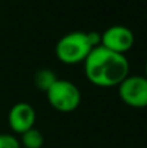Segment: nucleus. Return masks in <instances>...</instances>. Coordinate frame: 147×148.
Masks as SVG:
<instances>
[{
  "mask_svg": "<svg viewBox=\"0 0 147 148\" xmlns=\"http://www.w3.org/2000/svg\"><path fill=\"white\" fill-rule=\"evenodd\" d=\"M89 81L98 86H116L129 75V61L125 53L112 51L98 44L83 60Z\"/></svg>",
  "mask_w": 147,
  "mask_h": 148,
  "instance_id": "f257e3e1",
  "label": "nucleus"
},
{
  "mask_svg": "<svg viewBox=\"0 0 147 148\" xmlns=\"http://www.w3.org/2000/svg\"><path fill=\"white\" fill-rule=\"evenodd\" d=\"M93 47L87 31L74 30L64 34L57 40L55 52L63 62L74 64L83 61Z\"/></svg>",
  "mask_w": 147,
  "mask_h": 148,
  "instance_id": "f03ea898",
  "label": "nucleus"
},
{
  "mask_svg": "<svg viewBox=\"0 0 147 148\" xmlns=\"http://www.w3.org/2000/svg\"><path fill=\"white\" fill-rule=\"evenodd\" d=\"M49 104L57 110L70 112L76 109L81 101V91L72 81L57 78L46 91Z\"/></svg>",
  "mask_w": 147,
  "mask_h": 148,
  "instance_id": "7ed1b4c3",
  "label": "nucleus"
},
{
  "mask_svg": "<svg viewBox=\"0 0 147 148\" xmlns=\"http://www.w3.org/2000/svg\"><path fill=\"white\" fill-rule=\"evenodd\" d=\"M119 95L122 101L135 108L147 107V77L128 75L119 83Z\"/></svg>",
  "mask_w": 147,
  "mask_h": 148,
  "instance_id": "20e7f679",
  "label": "nucleus"
},
{
  "mask_svg": "<svg viewBox=\"0 0 147 148\" xmlns=\"http://www.w3.org/2000/svg\"><path fill=\"white\" fill-rule=\"evenodd\" d=\"M134 43V33L125 25H112L100 34V44L112 51L125 53Z\"/></svg>",
  "mask_w": 147,
  "mask_h": 148,
  "instance_id": "39448f33",
  "label": "nucleus"
},
{
  "mask_svg": "<svg viewBox=\"0 0 147 148\" xmlns=\"http://www.w3.org/2000/svg\"><path fill=\"white\" fill-rule=\"evenodd\" d=\"M35 117V109L30 103L17 101L8 112V123L13 131L22 134L29 129L34 127Z\"/></svg>",
  "mask_w": 147,
  "mask_h": 148,
  "instance_id": "423d86ee",
  "label": "nucleus"
},
{
  "mask_svg": "<svg viewBox=\"0 0 147 148\" xmlns=\"http://www.w3.org/2000/svg\"><path fill=\"white\" fill-rule=\"evenodd\" d=\"M33 78H34V83H35V86L38 88L47 91L48 87L57 79V75L49 68H41V69H38L34 73Z\"/></svg>",
  "mask_w": 147,
  "mask_h": 148,
  "instance_id": "0eeeda50",
  "label": "nucleus"
},
{
  "mask_svg": "<svg viewBox=\"0 0 147 148\" xmlns=\"http://www.w3.org/2000/svg\"><path fill=\"white\" fill-rule=\"evenodd\" d=\"M21 135H22L21 136V143L23 144L25 148H41L43 146V134L38 129L31 127L26 130L25 133H22Z\"/></svg>",
  "mask_w": 147,
  "mask_h": 148,
  "instance_id": "6e6552de",
  "label": "nucleus"
},
{
  "mask_svg": "<svg viewBox=\"0 0 147 148\" xmlns=\"http://www.w3.org/2000/svg\"><path fill=\"white\" fill-rule=\"evenodd\" d=\"M0 148H21V142L13 134L0 133Z\"/></svg>",
  "mask_w": 147,
  "mask_h": 148,
  "instance_id": "1a4fd4ad",
  "label": "nucleus"
},
{
  "mask_svg": "<svg viewBox=\"0 0 147 148\" xmlns=\"http://www.w3.org/2000/svg\"><path fill=\"white\" fill-rule=\"evenodd\" d=\"M145 70H146V77H147V61H146V66H145Z\"/></svg>",
  "mask_w": 147,
  "mask_h": 148,
  "instance_id": "9d476101",
  "label": "nucleus"
}]
</instances>
